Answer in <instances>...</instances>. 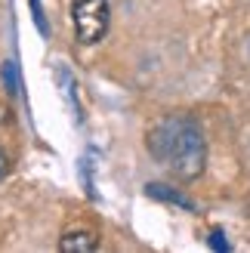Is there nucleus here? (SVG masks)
<instances>
[{"instance_id":"nucleus-1","label":"nucleus","mask_w":250,"mask_h":253,"mask_svg":"<svg viewBox=\"0 0 250 253\" xmlns=\"http://www.w3.org/2000/svg\"><path fill=\"white\" fill-rule=\"evenodd\" d=\"M148 151L152 158L167 164L179 179H198L207 164V142L198 121L170 115L148 133Z\"/></svg>"},{"instance_id":"nucleus-2","label":"nucleus","mask_w":250,"mask_h":253,"mask_svg":"<svg viewBox=\"0 0 250 253\" xmlns=\"http://www.w3.org/2000/svg\"><path fill=\"white\" fill-rule=\"evenodd\" d=\"M108 0H71V25L81 43L93 46L108 31Z\"/></svg>"},{"instance_id":"nucleus-3","label":"nucleus","mask_w":250,"mask_h":253,"mask_svg":"<svg viewBox=\"0 0 250 253\" xmlns=\"http://www.w3.org/2000/svg\"><path fill=\"white\" fill-rule=\"evenodd\" d=\"M96 247H99L96 232H68L59 241V250L62 253H93Z\"/></svg>"},{"instance_id":"nucleus-4","label":"nucleus","mask_w":250,"mask_h":253,"mask_svg":"<svg viewBox=\"0 0 250 253\" xmlns=\"http://www.w3.org/2000/svg\"><path fill=\"white\" fill-rule=\"evenodd\" d=\"M148 195H152V198L173 201V204H179V207H185V210H195V204H192L189 198H182V195H176V192H170L167 185H148Z\"/></svg>"},{"instance_id":"nucleus-5","label":"nucleus","mask_w":250,"mask_h":253,"mask_svg":"<svg viewBox=\"0 0 250 253\" xmlns=\"http://www.w3.org/2000/svg\"><path fill=\"white\" fill-rule=\"evenodd\" d=\"M210 244H213L216 250H229V244L222 241V232H213V235H210Z\"/></svg>"},{"instance_id":"nucleus-6","label":"nucleus","mask_w":250,"mask_h":253,"mask_svg":"<svg viewBox=\"0 0 250 253\" xmlns=\"http://www.w3.org/2000/svg\"><path fill=\"white\" fill-rule=\"evenodd\" d=\"M6 167H9V164H6V155H3V151H0V179H3V176H6Z\"/></svg>"},{"instance_id":"nucleus-7","label":"nucleus","mask_w":250,"mask_h":253,"mask_svg":"<svg viewBox=\"0 0 250 253\" xmlns=\"http://www.w3.org/2000/svg\"><path fill=\"white\" fill-rule=\"evenodd\" d=\"M247 59H250V37H247Z\"/></svg>"}]
</instances>
